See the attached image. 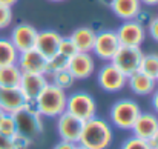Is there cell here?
<instances>
[{"mask_svg": "<svg viewBox=\"0 0 158 149\" xmlns=\"http://www.w3.org/2000/svg\"><path fill=\"white\" fill-rule=\"evenodd\" d=\"M114 131L112 126L100 117H92L83 121V129L78 143L88 149H107L112 145Z\"/></svg>", "mask_w": 158, "mask_h": 149, "instance_id": "obj_1", "label": "cell"}, {"mask_svg": "<svg viewBox=\"0 0 158 149\" xmlns=\"http://www.w3.org/2000/svg\"><path fill=\"white\" fill-rule=\"evenodd\" d=\"M66 100H68L66 91L49 82L43 88V91L37 96V99L34 100V106L42 117L55 118L66 111Z\"/></svg>", "mask_w": 158, "mask_h": 149, "instance_id": "obj_2", "label": "cell"}, {"mask_svg": "<svg viewBox=\"0 0 158 149\" xmlns=\"http://www.w3.org/2000/svg\"><path fill=\"white\" fill-rule=\"evenodd\" d=\"M17 126V132L31 137L32 140L43 134V117L32 103H25L17 112L12 114Z\"/></svg>", "mask_w": 158, "mask_h": 149, "instance_id": "obj_3", "label": "cell"}, {"mask_svg": "<svg viewBox=\"0 0 158 149\" xmlns=\"http://www.w3.org/2000/svg\"><path fill=\"white\" fill-rule=\"evenodd\" d=\"M140 112H141V108L135 100L121 99L117 100L112 104L109 111V120L115 128L123 129V131H131Z\"/></svg>", "mask_w": 158, "mask_h": 149, "instance_id": "obj_4", "label": "cell"}, {"mask_svg": "<svg viewBox=\"0 0 158 149\" xmlns=\"http://www.w3.org/2000/svg\"><path fill=\"white\" fill-rule=\"evenodd\" d=\"M66 111L69 114L75 115L77 118H80L81 121H86V120L95 117V114H97V101L91 94L78 91V92H74V94L68 96Z\"/></svg>", "mask_w": 158, "mask_h": 149, "instance_id": "obj_5", "label": "cell"}, {"mask_svg": "<svg viewBox=\"0 0 158 149\" xmlns=\"http://www.w3.org/2000/svg\"><path fill=\"white\" fill-rule=\"evenodd\" d=\"M143 51L141 48L137 46H120L118 51L115 52L114 58L110 60V63L114 66H117L126 77H129L131 74H134L135 71H138L140 68V62L143 58Z\"/></svg>", "mask_w": 158, "mask_h": 149, "instance_id": "obj_6", "label": "cell"}, {"mask_svg": "<svg viewBox=\"0 0 158 149\" xmlns=\"http://www.w3.org/2000/svg\"><path fill=\"white\" fill-rule=\"evenodd\" d=\"M115 32L120 40V45L137 46V48H141V45L144 43L146 36H148L146 26L143 23H140L138 20H124Z\"/></svg>", "mask_w": 158, "mask_h": 149, "instance_id": "obj_7", "label": "cell"}, {"mask_svg": "<svg viewBox=\"0 0 158 149\" xmlns=\"http://www.w3.org/2000/svg\"><path fill=\"white\" fill-rule=\"evenodd\" d=\"M97 82H98V86L106 92H118L126 86L127 77L117 66L107 62L100 68L97 74Z\"/></svg>", "mask_w": 158, "mask_h": 149, "instance_id": "obj_8", "label": "cell"}, {"mask_svg": "<svg viewBox=\"0 0 158 149\" xmlns=\"http://www.w3.org/2000/svg\"><path fill=\"white\" fill-rule=\"evenodd\" d=\"M120 46L121 45H120V40L117 37V32L110 31V29H105V31L97 32L92 52L97 58H100L105 63H107L114 58L115 52L118 51Z\"/></svg>", "mask_w": 158, "mask_h": 149, "instance_id": "obj_9", "label": "cell"}, {"mask_svg": "<svg viewBox=\"0 0 158 149\" xmlns=\"http://www.w3.org/2000/svg\"><path fill=\"white\" fill-rule=\"evenodd\" d=\"M57 118V134L60 137V140L63 142H69V143H78L80 140V134L83 129V121L80 118H77L75 115L69 114L68 111H64L63 114H60Z\"/></svg>", "mask_w": 158, "mask_h": 149, "instance_id": "obj_10", "label": "cell"}, {"mask_svg": "<svg viewBox=\"0 0 158 149\" xmlns=\"http://www.w3.org/2000/svg\"><path fill=\"white\" fill-rule=\"evenodd\" d=\"M49 83L46 75L43 74H29V72H22L20 83H19V91L22 92L23 99L26 103H32L37 99V96L43 91V88Z\"/></svg>", "mask_w": 158, "mask_h": 149, "instance_id": "obj_11", "label": "cell"}, {"mask_svg": "<svg viewBox=\"0 0 158 149\" xmlns=\"http://www.w3.org/2000/svg\"><path fill=\"white\" fill-rule=\"evenodd\" d=\"M17 66L20 68L22 72L46 75V72H48V58L45 55H42L35 48H32V49L19 52Z\"/></svg>", "mask_w": 158, "mask_h": 149, "instance_id": "obj_12", "label": "cell"}, {"mask_svg": "<svg viewBox=\"0 0 158 149\" xmlns=\"http://www.w3.org/2000/svg\"><path fill=\"white\" fill-rule=\"evenodd\" d=\"M37 34L39 31L29 25V23H19L12 28L11 34H9V40L14 45V48L19 52L32 49L35 48V40H37Z\"/></svg>", "mask_w": 158, "mask_h": 149, "instance_id": "obj_13", "label": "cell"}, {"mask_svg": "<svg viewBox=\"0 0 158 149\" xmlns=\"http://www.w3.org/2000/svg\"><path fill=\"white\" fill-rule=\"evenodd\" d=\"M68 71L75 80H86L95 71V62L91 52H77L68 62Z\"/></svg>", "mask_w": 158, "mask_h": 149, "instance_id": "obj_14", "label": "cell"}, {"mask_svg": "<svg viewBox=\"0 0 158 149\" xmlns=\"http://www.w3.org/2000/svg\"><path fill=\"white\" fill-rule=\"evenodd\" d=\"M131 131H132V135L143 138V140H149L158 131V115L155 112L141 111Z\"/></svg>", "mask_w": 158, "mask_h": 149, "instance_id": "obj_15", "label": "cell"}, {"mask_svg": "<svg viewBox=\"0 0 158 149\" xmlns=\"http://www.w3.org/2000/svg\"><path fill=\"white\" fill-rule=\"evenodd\" d=\"M60 40H61V36L57 31H54V29L39 31L37 40H35V49L39 51L42 55H45L46 58H49V57H52L54 54H57Z\"/></svg>", "mask_w": 158, "mask_h": 149, "instance_id": "obj_16", "label": "cell"}, {"mask_svg": "<svg viewBox=\"0 0 158 149\" xmlns=\"http://www.w3.org/2000/svg\"><path fill=\"white\" fill-rule=\"evenodd\" d=\"M126 85L137 96H151L157 88V80L146 75V74H143L141 71H135L134 74H131L127 77Z\"/></svg>", "mask_w": 158, "mask_h": 149, "instance_id": "obj_17", "label": "cell"}, {"mask_svg": "<svg viewBox=\"0 0 158 149\" xmlns=\"http://www.w3.org/2000/svg\"><path fill=\"white\" fill-rule=\"evenodd\" d=\"M109 6H110L112 12L118 19H121L123 22L124 20H135L143 8L140 0H112Z\"/></svg>", "mask_w": 158, "mask_h": 149, "instance_id": "obj_18", "label": "cell"}, {"mask_svg": "<svg viewBox=\"0 0 158 149\" xmlns=\"http://www.w3.org/2000/svg\"><path fill=\"white\" fill-rule=\"evenodd\" d=\"M25 103L19 88H0V109L5 114L17 112Z\"/></svg>", "mask_w": 158, "mask_h": 149, "instance_id": "obj_19", "label": "cell"}, {"mask_svg": "<svg viewBox=\"0 0 158 149\" xmlns=\"http://www.w3.org/2000/svg\"><path fill=\"white\" fill-rule=\"evenodd\" d=\"M95 36L97 32L91 26H80L72 31L69 39L75 45L78 52H92L94 43H95Z\"/></svg>", "mask_w": 158, "mask_h": 149, "instance_id": "obj_20", "label": "cell"}, {"mask_svg": "<svg viewBox=\"0 0 158 149\" xmlns=\"http://www.w3.org/2000/svg\"><path fill=\"white\" fill-rule=\"evenodd\" d=\"M20 77L22 71L17 63L0 66V88H19Z\"/></svg>", "mask_w": 158, "mask_h": 149, "instance_id": "obj_21", "label": "cell"}, {"mask_svg": "<svg viewBox=\"0 0 158 149\" xmlns=\"http://www.w3.org/2000/svg\"><path fill=\"white\" fill-rule=\"evenodd\" d=\"M19 51L14 48L9 39H0V66L17 63Z\"/></svg>", "mask_w": 158, "mask_h": 149, "instance_id": "obj_22", "label": "cell"}, {"mask_svg": "<svg viewBox=\"0 0 158 149\" xmlns=\"http://www.w3.org/2000/svg\"><path fill=\"white\" fill-rule=\"evenodd\" d=\"M138 71H141L143 74L158 79V52H151V54H143V58L140 62V68Z\"/></svg>", "mask_w": 158, "mask_h": 149, "instance_id": "obj_23", "label": "cell"}, {"mask_svg": "<svg viewBox=\"0 0 158 149\" xmlns=\"http://www.w3.org/2000/svg\"><path fill=\"white\" fill-rule=\"evenodd\" d=\"M51 75V83H54L55 86L61 88V89H68L74 85L75 79L72 77V74L68 71V69H61V71H57V72H52L49 74Z\"/></svg>", "mask_w": 158, "mask_h": 149, "instance_id": "obj_24", "label": "cell"}, {"mask_svg": "<svg viewBox=\"0 0 158 149\" xmlns=\"http://www.w3.org/2000/svg\"><path fill=\"white\" fill-rule=\"evenodd\" d=\"M68 62L69 58L63 57L61 54H54L52 57L48 58V72L46 75L52 74V72H57V71H61V69H68Z\"/></svg>", "mask_w": 158, "mask_h": 149, "instance_id": "obj_25", "label": "cell"}, {"mask_svg": "<svg viewBox=\"0 0 158 149\" xmlns=\"http://www.w3.org/2000/svg\"><path fill=\"white\" fill-rule=\"evenodd\" d=\"M15 132H17V126L12 114H3L0 118V134L6 137H12Z\"/></svg>", "mask_w": 158, "mask_h": 149, "instance_id": "obj_26", "label": "cell"}, {"mask_svg": "<svg viewBox=\"0 0 158 149\" xmlns=\"http://www.w3.org/2000/svg\"><path fill=\"white\" fill-rule=\"evenodd\" d=\"M58 54H61L63 57H66V58H71L74 54H77L78 51L75 48V45L72 43V40L69 39V37H61V40H60V43H58V51H57Z\"/></svg>", "mask_w": 158, "mask_h": 149, "instance_id": "obj_27", "label": "cell"}, {"mask_svg": "<svg viewBox=\"0 0 158 149\" xmlns=\"http://www.w3.org/2000/svg\"><path fill=\"white\" fill-rule=\"evenodd\" d=\"M120 149H152V148H151L148 140H143V138H138V137L132 135V137H129V138H126L123 142Z\"/></svg>", "mask_w": 158, "mask_h": 149, "instance_id": "obj_28", "label": "cell"}, {"mask_svg": "<svg viewBox=\"0 0 158 149\" xmlns=\"http://www.w3.org/2000/svg\"><path fill=\"white\" fill-rule=\"evenodd\" d=\"M11 142H12L14 149H29L34 143V140L31 137H28L25 134H20V132H15L11 137Z\"/></svg>", "mask_w": 158, "mask_h": 149, "instance_id": "obj_29", "label": "cell"}, {"mask_svg": "<svg viewBox=\"0 0 158 149\" xmlns=\"http://www.w3.org/2000/svg\"><path fill=\"white\" fill-rule=\"evenodd\" d=\"M12 19H14L12 8L5 6V5H0V31L2 29H6L8 26H11Z\"/></svg>", "mask_w": 158, "mask_h": 149, "instance_id": "obj_30", "label": "cell"}, {"mask_svg": "<svg viewBox=\"0 0 158 149\" xmlns=\"http://www.w3.org/2000/svg\"><path fill=\"white\" fill-rule=\"evenodd\" d=\"M146 34H149L151 39L158 43V15L151 17V20L146 23Z\"/></svg>", "mask_w": 158, "mask_h": 149, "instance_id": "obj_31", "label": "cell"}, {"mask_svg": "<svg viewBox=\"0 0 158 149\" xmlns=\"http://www.w3.org/2000/svg\"><path fill=\"white\" fill-rule=\"evenodd\" d=\"M0 149H14L11 137H6V135L0 134Z\"/></svg>", "mask_w": 158, "mask_h": 149, "instance_id": "obj_32", "label": "cell"}, {"mask_svg": "<svg viewBox=\"0 0 158 149\" xmlns=\"http://www.w3.org/2000/svg\"><path fill=\"white\" fill-rule=\"evenodd\" d=\"M52 149H75V143H69V142H63V140H60Z\"/></svg>", "mask_w": 158, "mask_h": 149, "instance_id": "obj_33", "label": "cell"}, {"mask_svg": "<svg viewBox=\"0 0 158 149\" xmlns=\"http://www.w3.org/2000/svg\"><path fill=\"white\" fill-rule=\"evenodd\" d=\"M151 96H152V108H154L155 114L158 115V88H155V91Z\"/></svg>", "mask_w": 158, "mask_h": 149, "instance_id": "obj_34", "label": "cell"}, {"mask_svg": "<svg viewBox=\"0 0 158 149\" xmlns=\"http://www.w3.org/2000/svg\"><path fill=\"white\" fill-rule=\"evenodd\" d=\"M148 142H149V145H151V148L152 149H158V131L151 137V138H149V140H148Z\"/></svg>", "mask_w": 158, "mask_h": 149, "instance_id": "obj_35", "label": "cell"}, {"mask_svg": "<svg viewBox=\"0 0 158 149\" xmlns=\"http://www.w3.org/2000/svg\"><path fill=\"white\" fill-rule=\"evenodd\" d=\"M141 5H146V6H158V0H140Z\"/></svg>", "mask_w": 158, "mask_h": 149, "instance_id": "obj_36", "label": "cell"}, {"mask_svg": "<svg viewBox=\"0 0 158 149\" xmlns=\"http://www.w3.org/2000/svg\"><path fill=\"white\" fill-rule=\"evenodd\" d=\"M19 0H0V5H5V6H9V8H12L15 3H17Z\"/></svg>", "mask_w": 158, "mask_h": 149, "instance_id": "obj_37", "label": "cell"}, {"mask_svg": "<svg viewBox=\"0 0 158 149\" xmlns=\"http://www.w3.org/2000/svg\"><path fill=\"white\" fill-rule=\"evenodd\" d=\"M75 149H88V148L83 146V145H80V143H77V145H75Z\"/></svg>", "mask_w": 158, "mask_h": 149, "instance_id": "obj_38", "label": "cell"}, {"mask_svg": "<svg viewBox=\"0 0 158 149\" xmlns=\"http://www.w3.org/2000/svg\"><path fill=\"white\" fill-rule=\"evenodd\" d=\"M102 2H103V3H107V5H110V2H112V0H102Z\"/></svg>", "mask_w": 158, "mask_h": 149, "instance_id": "obj_39", "label": "cell"}, {"mask_svg": "<svg viewBox=\"0 0 158 149\" xmlns=\"http://www.w3.org/2000/svg\"><path fill=\"white\" fill-rule=\"evenodd\" d=\"M3 114H5V112H3V111L0 109V118H2V115H3Z\"/></svg>", "mask_w": 158, "mask_h": 149, "instance_id": "obj_40", "label": "cell"}, {"mask_svg": "<svg viewBox=\"0 0 158 149\" xmlns=\"http://www.w3.org/2000/svg\"><path fill=\"white\" fill-rule=\"evenodd\" d=\"M49 2H64V0H49Z\"/></svg>", "mask_w": 158, "mask_h": 149, "instance_id": "obj_41", "label": "cell"}, {"mask_svg": "<svg viewBox=\"0 0 158 149\" xmlns=\"http://www.w3.org/2000/svg\"><path fill=\"white\" fill-rule=\"evenodd\" d=\"M157 85H158V79H157Z\"/></svg>", "mask_w": 158, "mask_h": 149, "instance_id": "obj_42", "label": "cell"}]
</instances>
